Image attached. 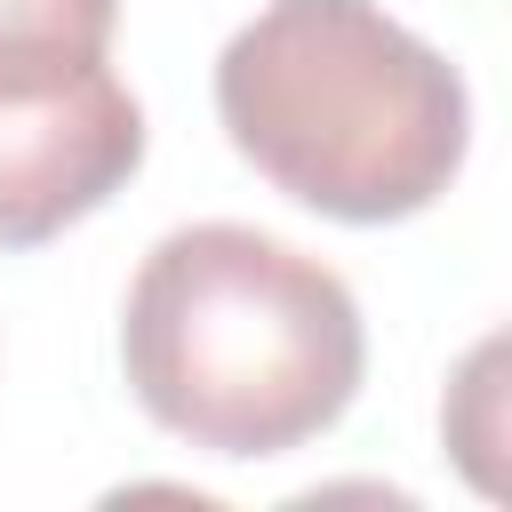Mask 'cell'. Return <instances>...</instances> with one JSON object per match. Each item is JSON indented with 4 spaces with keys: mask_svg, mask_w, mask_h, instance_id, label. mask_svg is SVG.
<instances>
[{
    "mask_svg": "<svg viewBox=\"0 0 512 512\" xmlns=\"http://www.w3.org/2000/svg\"><path fill=\"white\" fill-rule=\"evenodd\" d=\"M120 368L160 432L256 464L320 440L352 408L368 328L320 256L256 224H184L128 280Z\"/></svg>",
    "mask_w": 512,
    "mask_h": 512,
    "instance_id": "6da1fadb",
    "label": "cell"
},
{
    "mask_svg": "<svg viewBox=\"0 0 512 512\" xmlns=\"http://www.w3.org/2000/svg\"><path fill=\"white\" fill-rule=\"evenodd\" d=\"M232 152L336 224L424 216L464 152V72L376 0H264L216 56Z\"/></svg>",
    "mask_w": 512,
    "mask_h": 512,
    "instance_id": "7a4b0ae2",
    "label": "cell"
},
{
    "mask_svg": "<svg viewBox=\"0 0 512 512\" xmlns=\"http://www.w3.org/2000/svg\"><path fill=\"white\" fill-rule=\"evenodd\" d=\"M144 168V112L120 72L72 64L0 80V248H40Z\"/></svg>",
    "mask_w": 512,
    "mask_h": 512,
    "instance_id": "3957f363",
    "label": "cell"
},
{
    "mask_svg": "<svg viewBox=\"0 0 512 512\" xmlns=\"http://www.w3.org/2000/svg\"><path fill=\"white\" fill-rule=\"evenodd\" d=\"M120 0H0V80H40L96 64L112 48Z\"/></svg>",
    "mask_w": 512,
    "mask_h": 512,
    "instance_id": "277c9868",
    "label": "cell"
},
{
    "mask_svg": "<svg viewBox=\"0 0 512 512\" xmlns=\"http://www.w3.org/2000/svg\"><path fill=\"white\" fill-rule=\"evenodd\" d=\"M496 368H504V336H488V344H472V360H464V376H456V400H448V448L464 456V472L496 496V448H504V384H496Z\"/></svg>",
    "mask_w": 512,
    "mask_h": 512,
    "instance_id": "5b68a950",
    "label": "cell"
}]
</instances>
